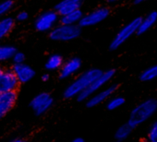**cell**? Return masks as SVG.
<instances>
[{
	"instance_id": "1",
	"label": "cell",
	"mask_w": 157,
	"mask_h": 142,
	"mask_svg": "<svg viewBox=\"0 0 157 142\" xmlns=\"http://www.w3.org/2000/svg\"><path fill=\"white\" fill-rule=\"evenodd\" d=\"M103 72L100 68H90L83 73H82L77 79H75L64 91L63 96L65 99H73L77 98L88 86L97 79Z\"/></svg>"
},
{
	"instance_id": "2",
	"label": "cell",
	"mask_w": 157,
	"mask_h": 142,
	"mask_svg": "<svg viewBox=\"0 0 157 142\" xmlns=\"http://www.w3.org/2000/svg\"><path fill=\"white\" fill-rule=\"evenodd\" d=\"M157 112V100L149 98L136 105L130 112L128 124L133 128L144 124Z\"/></svg>"
},
{
	"instance_id": "3",
	"label": "cell",
	"mask_w": 157,
	"mask_h": 142,
	"mask_svg": "<svg viewBox=\"0 0 157 142\" xmlns=\"http://www.w3.org/2000/svg\"><path fill=\"white\" fill-rule=\"evenodd\" d=\"M82 34V27L77 25H69L60 23L56 25L49 32V38L53 42L67 43L78 39Z\"/></svg>"
},
{
	"instance_id": "4",
	"label": "cell",
	"mask_w": 157,
	"mask_h": 142,
	"mask_svg": "<svg viewBox=\"0 0 157 142\" xmlns=\"http://www.w3.org/2000/svg\"><path fill=\"white\" fill-rule=\"evenodd\" d=\"M115 75H116V70L113 68L103 71L102 74L97 79H95L88 86V88L84 90L76 99L78 100V102H86L92 95H94V93L102 90L104 87H105L112 80Z\"/></svg>"
},
{
	"instance_id": "5",
	"label": "cell",
	"mask_w": 157,
	"mask_h": 142,
	"mask_svg": "<svg viewBox=\"0 0 157 142\" xmlns=\"http://www.w3.org/2000/svg\"><path fill=\"white\" fill-rule=\"evenodd\" d=\"M140 21H141V17L135 18L130 22H128V24H126L123 28H121V30L116 34V36L114 37V39L110 43L109 49L111 51H115V50L118 49L132 35H134L135 33H137V31L139 29Z\"/></svg>"
},
{
	"instance_id": "6",
	"label": "cell",
	"mask_w": 157,
	"mask_h": 142,
	"mask_svg": "<svg viewBox=\"0 0 157 142\" xmlns=\"http://www.w3.org/2000/svg\"><path fill=\"white\" fill-rule=\"evenodd\" d=\"M54 104V98L49 92H40L35 95L30 103V107L33 113L40 116L48 112Z\"/></svg>"
},
{
	"instance_id": "7",
	"label": "cell",
	"mask_w": 157,
	"mask_h": 142,
	"mask_svg": "<svg viewBox=\"0 0 157 142\" xmlns=\"http://www.w3.org/2000/svg\"><path fill=\"white\" fill-rule=\"evenodd\" d=\"M60 16L56 10H48L39 15L34 22V28L40 32H50L59 21Z\"/></svg>"
},
{
	"instance_id": "8",
	"label": "cell",
	"mask_w": 157,
	"mask_h": 142,
	"mask_svg": "<svg viewBox=\"0 0 157 142\" xmlns=\"http://www.w3.org/2000/svg\"><path fill=\"white\" fill-rule=\"evenodd\" d=\"M110 13H111L110 9H108L107 7L98 8V9L91 11L90 13L83 15L78 25H80L82 28H88V27L95 26V25L103 22L104 21H105L110 16Z\"/></svg>"
},
{
	"instance_id": "9",
	"label": "cell",
	"mask_w": 157,
	"mask_h": 142,
	"mask_svg": "<svg viewBox=\"0 0 157 142\" xmlns=\"http://www.w3.org/2000/svg\"><path fill=\"white\" fill-rule=\"evenodd\" d=\"M117 89H118L117 84H112L107 87H104L102 90L92 95L86 101V106L88 108H94L105 102H107V100L114 95V93L117 91Z\"/></svg>"
},
{
	"instance_id": "10",
	"label": "cell",
	"mask_w": 157,
	"mask_h": 142,
	"mask_svg": "<svg viewBox=\"0 0 157 142\" xmlns=\"http://www.w3.org/2000/svg\"><path fill=\"white\" fill-rule=\"evenodd\" d=\"M20 82L11 69H4L0 74V93L16 92L20 87Z\"/></svg>"
},
{
	"instance_id": "11",
	"label": "cell",
	"mask_w": 157,
	"mask_h": 142,
	"mask_svg": "<svg viewBox=\"0 0 157 142\" xmlns=\"http://www.w3.org/2000/svg\"><path fill=\"white\" fill-rule=\"evenodd\" d=\"M82 62L78 57H72L67 61L64 62L61 68L59 69V79L67 80L75 74H77L82 68Z\"/></svg>"
},
{
	"instance_id": "12",
	"label": "cell",
	"mask_w": 157,
	"mask_h": 142,
	"mask_svg": "<svg viewBox=\"0 0 157 142\" xmlns=\"http://www.w3.org/2000/svg\"><path fill=\"white\" fill-rule=\"evenodd\" d=\"M14 75L18 79L20 84H25L31 81L35 77V70L29 65L22 64H13L11 68Z\"/></svg>"
},
{
	"instance_id": "13",
	"label": "cell",
	"mask_w": 157,
	"mask_h": 142,
	"mask_svg": "<svg viewBox=\"0 0 157 142\" xmlns=\"http://www.w3.org/2000/svg\"><path fill=\"white\" fill-rule=\"evenodd\" d=\"M18 100V91L0 93V120L4 118L15 106Z\"/></svg>"
},
{
	"instance_id": "14",
	"label": "cell",
	"mask_w": 157,
	"mask_h": 142,
	"mask_svg": "<svg viewBox=\"0 0 157 142\" xmlns=\"http://www.w3.org/2000/svg\"><path fill=\"white\" fill-rule=\"evenodd\" d=\"M83 1L85 0H61L59 3L56 4L55 10L59 16H62L75 9H81Z\"/></svg>"
},
{
	"instance_id": "15",
	"label": "cell",
	"mask_w": 157,
	"mask_h": 142,
	"mask_svg": "<svg viewBox=\"0 0 157 142\" xmlns=\"http://www.w3.org/2000/svg\"><path fill=\"white\" fill-rule=\"evenodd\" d=\"M156 22H157V11H155V10L151 11L146 17L141 18V21H140L139 29L137 31V34L138 35H141V34L145 33Z\"/></svg>"
},
{
	"instance_id": "16",
	"label": "cell",
	"mask_w": 157,
	"mask_h": 142,
	"mask_svg": "<svg viewBox=\"0 0 157 142\" xmlns=\"http://www.w3.org/2000/svg\"><path fill=\"white\" fill-rule=\"evenodd\" d=\"M83 12L81 9H75L73 11H70L65 15L60 16L59 21L63 24H69V25H77L80 23L81 20L83 17Z\"/></svg>"
},
{
	"instance_id": "17",
	"label": "cell",
	"mask_w": 157,
	"mask_h": 142,
	"mask_svg": "<svg viewBox=\"0 0 157 142\" xmlns=\"http://www.w3.org/2000/svg\"><path fill=\"white\" fill-rule=\"evenodd\" d=\"M15 26V20L11 17H3L0 19V42L9 36Z\"/></svg>"
},
{
	"instance_id": "18",
	"label": "cell",
	"mask_w": 157,
	"mask_h": 142,
	"mask_svg": "<svg viewBox=\"0 0 157 142\" xmlns=\"http://www.w3.org/2000/svg\"><path fill=\"white\" fill-rule=\"evenodd\" d=\"M63 63H64V59L61 54H53L49 55V57L47 58L44 66H45L46 70H48V71H56L61 68Z\"/></svg>"
},
{
	"instance_id": "19",
	"label": "cell",
	"mask_w": 157,
	"mask_h": 142,
	"mask_svg": "<svg viewBox=\"0 0 157 142\" xmlns=\"http://www.w3.org/2000/svg\"><path fill=\"white\" fill-rule=\"evenodd\" d=\"M133 131V128L128 124H124L122 125H120L115 132V139L117 141V142H121V141H124L126 140L132 133Z\"/></svg>"
},
{
	"instance_id": "20",
	"label": "cell",
	"mask_w": 157,
	"mask_h": 142,
	"mask_svg": "<svg viewBox=\"0 0 157 142\" xmlns=\"http://www.w3.org/2000/svg\"><path fill=\"white\" fill-rule=\"evenodd\" d=\"M157 78V64L143 70L140 75V80L142 82H148Z\"/></svg>"
},
{
	"instance_id": "21",
	"label": "cell",
	"mask_w": 157,
	"mask_h": 142,
	"mask_svg": "<svg viewBox=\"0 0 157 142\" xmlns=\"http://www.w3.org/2000/svg\"><path fill=\"white\" fill-rule=\"evenodd\" d=\"M126 103V100L122 96H112L107 100L106 103V108L109 111H115L120 107H122Z\"/></svg>"
},
{
	"instance_id": "22",
	"label": "cell",
	"mask_w": 157,
	"mask_h": 142,
	"mask_svg": "<svg viewBox=\"0 0 157 142\" xmlns=\"http://www.w3.org/2000/svg\"><path fill=\"white\" fill-rule=\"evenodd\" d=\"M16 50L12 45H0V63L10 60Z\"/></svg>"
},
{
	"instance_id": "23",
	"label": "cell",
	"mask_w": 157,
	"mask_h": 142,
	"mask_svg": "<svg viewBox=\"0 0 157 142\" xmlns=\"http://www.w3.org/2000/svg\"><path fill=\"white\" fill-rule=\"evenodd\" d=\"M14 7L13 0H3L0 2V19L5 17Z\"/></svg>"
},
{
	"instance_id": "24",
	"label": "cell",
	"mask_w": 157,
	"mask_h": 142,
	"mask_svg": "<svg viewBox=\"0 0 157 142\" xmlns=\"http://www.w3.org/2000/svg\"><path fill=\"white\" fill-rule=\"evenodd\" d=\"M144 141L145 142H157V121L153 122L150 125Z\"/></svg>"
},
{
	"instance_id": "25",
	"label": "cell",
	"mask_w": 157,
	"mask_h": 142,
	"mask_svg": "<svg viewBox=\"0 0 157 142\" xmlns=\"http://www.w3.org/2000/svg\"><path fill=\"white\" fill-rule=\"evenodd\" d=\"M10 60H12L13 64H22L25 61V54L22 52H19L16 50Z\"/></svg>"
},
{
	"instance_id": "26",
	"label": "cell",
	"mask_w": 157,
	"mask_h": 142,
	"mask_svg": "<svg viewBox=\"0 0 157 142\" xmlns=\"http://www.w3.org/2000/svg\"><path fill=\"white\" fill-rule=\"evenodd\" d=\"M29 19V14L26 11H20L16 16V21L19 22H24Z\"/></svg>"
},
{
	"instance_id": "27",
	"label": "cell",
	"mask_w": 157,
	"mask_h": 142,
	"mask_svg": "<svg viewBox=\"0 0 157 142\" xmlns=\"http://www.w3.org/2000/svg\"><path fill=\"white\" fill-rule=\"evenodd\" d=\"M41 79H42V80H43L44 82H46V81H48L49 79H50V75H49L48 73H44V74L42 75Z\"/></svg>"
},
{
	"instance_id": "28",
	"label": "cell",
	"mask_w": 157,
	"mask_h": 142,
	"mask_svg": "<svg viewBox=\"0 0 157 142\" xmlns=\"http://www.w3.org/2000/svg\"><path fill=\"white\" fill-rule=\"evenodd\" d=\"M72 142H85V140L82 137H76L72 140Z\"/></svg>"
},
{
	"instance_id": "29",
	"label": "cell",
	"mask_w": 157,
	"mask_h": 142,
	"mask_svg": "<svg viewBox=\"0 0 157 142\" xmlns=\"http://www.w3.org/2000/svg\"><path fill=\"white\" fill-rule=\"evenodd\" d=\"M145 1H147V0H134V4L139 5V4H141V3H143Z\"/></svg>"
},
{
	"instance_id": "30",
	"label": "cell",
	"mask_w": 157,
	"mask_h": 142,
	"mask_svg": "<svg viewBox=\"0 0 157 142\" xmlns=\"http://www.w3.org/2000/svg\"><path fill=\"white\" fill-rule=\"evenodd\" d=\"M119 1H122V0H107V2L110 3V4H113V3H117Z\"/></svg>"
},
{
	"instance_id": "31",
	"label": "cell",
	"mask_w": 157,
	"mask_h": 142,
	"mask_svg": "<svg viewBox=\"0 0 157 142\" xmlns=\"http://www.w3.org/2000/svg\"><path fill=\"white\" fill-rule=\"evenodd\" d=\"M10 142H26L25 140H23V139H21V138H17V139H13V140H11Z\"/></svg>"
},
{
	"instance_id": "32",
	"label": "cell",
	"mask_w": 157,
	"mask_h": 142,
	"mask_svg": "<svg viewBox=\"0 0 157 142\" xmlns=\"http://www.w3.org/2000/svg\"><path fill=\"white\" fill-rule=\"evenodd\" d=\"M4 71V67H3V65H1V63H0V74H1L2 72Z\"/></svg>"
},
{
	"instance_id": "33",
	"label": "cell",
	"mask_w": 157,
	"mask_h": 142,
	"mask_svg": "<svg viewBox=\"0 0 157 142\" xmlns=\"http://www.w3.org/2000/svg\"><path fill=\"white\" fill-rule=\"evenodd\" d=\"M138 142H145V141H141V140H140V141H138Z\"/></svg>"
}]
</instances>
